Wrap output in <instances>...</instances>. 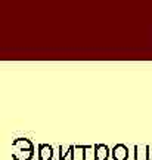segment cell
I'll return each instance as SVG.
<instances>
[{"mask_svg": "<svg viewBox=\"0 0 152 160\" xmlns=\"http://www.w3.org/2000/svg\"><path fill=\"white\" fill-rule=\"evenodd\" d=\"M12 147H15L18 150H34V144L28 138H17L12 142Z\"/></svg>", "mask_w": 152, "mask_h": 160, "instance_id": "4", "label": "cell"}, {"mask_svg": "<svg viewBox=\"0 0 152 160\" xmlns=\"http://www.w3.org/2000/svg\"><path fill=\"white\" fill-rule=\"evenodd\" d=\"M34 156V150H17L12 153L13 160H31Z\"/></svg>", "mask_w": 152, "mask_h": 160, "instance_id": "6", "label": "cell"}, {"mask_svg": "<svg viewBox=\"0 0 152 160\" xmlns=\"http://www.w3.org/2000/svg\"><path fill=\"white\" fill-rule=\"evenodd\" d=\"M53 148L49 144H40L39 145V160H52Z\"/></svg>", "mask_w": 152, "mask_h": 160, "instance_id": "3", "label": "cell"}, {"mask_svg": "<svg viewBox=\"0 0 152 160\" xmlns=\"http://www.w3.org/2000/svg\"><path fill=\"white\" fill-rule=\"evenodd\" d=\"M149 150L151 147H140V145H136L135 147V160H151L149 159Z\"/></svg>", "mask_w": 152, "mask_h": 160, "instance_id": "5", "label": "cell"}, {"mask_svg": "<svg viewBox=\"0 0 152 160\" xmlns=\"http://www.w3.org/2000/svg\"><path fill=\"white\" fill-rule=\"evenodd\" d=\"M114 160H127L129 159V148L124 144H117L114 145V148L111 150Z\"/></svg>", "mask_w": 152, "mask_h": 160, "instance_id": "1", "label": "cell"}, {"mask_svg": "<svg viewBox=\"0 0 152 160\" xmlns=\"http://www.w3.org/2000/svg\"><path fill=\"white\" fill-rule=\"evenodd\" d=\"M109 153H111V150L108 148V145H105V144H96L93 157H95V160H108Z\"/></svg>", "mask_w": 152, "mask_h": 160, "instance_id": "2", "label": "cell"}]
</instances>
